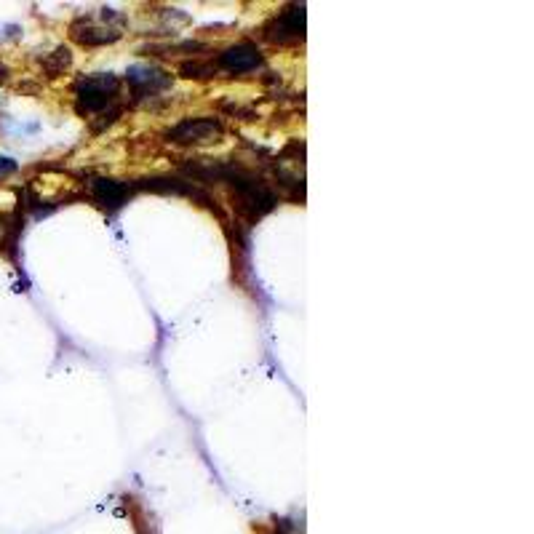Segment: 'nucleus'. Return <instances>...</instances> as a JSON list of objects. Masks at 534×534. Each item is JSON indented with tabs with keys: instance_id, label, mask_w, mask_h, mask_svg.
Instances as JSON below:
<instances>
[{
	"instance_id": "f257e3e1",
	"label": "nucleus",
	"mask_w": 534,
	"mask_h": 534,
	"mask_svg": "<svg viewBox=\"0 0 534 534\" xmlns=\"http://www.w3.org/2000/svg\"><path fill=\"white\" fill-rule=\"evenodd\" d=\"M187 174H193L198 179H219L227 182L233 195L238 198V211L249 222H257L276 209V193L257 177L238 163H185Z\"/></svg>"
},
{
	"instance_id": "f03ea898",
	"label": "nucleus",
	"mask_w": 534,
	"mask_h": 534,
	"mask_svg": "<svg viewBox=\"0 0 534 534\" xmlns=\"http://www.w3.org/2000/svg\"><path fill=\"white\" fill-rule=\"evenodd\" d=\"M75 110L78 115H102L105 121L99 131L115 123V118L123 113L121 107V81L110 73L86 75L75 83Z\"/></svg>"
},
{
	"instance_id": "7ed1b4c3",
	"label": "nucleus",
	"mask_w": 534,
	"mask_h": 534,
	"mask_svg": "<svg viewBox=\"0 0 534 534\" xmlns=\"http://www.w3.org/2000/svg\"><path fill=\"white\" fill-rule=\"evenodd\" d=\"M267 43H278V46H289V43H300L305 38V6H286L278 11L276 17L270 19L262 27Z\"/></svg>"
},
{
	"instance_id": "20e7f679",
	"label": "nucleus",
	"mask_w": 534,
	"mask_h": 534,
	"mask_svg": "<svg viewBox=\"0 0 534 534\" xmlns=\"http://www.w3.org/2000/svg\"><path fill=\"white\" fill-rule=\"evenodd\" d=\"M225 134V126L219 118H185L166 134L177 145H203V142H217Z\"/></svg>"
},
{
	"instance_id": "39448f33",
	"label": "nucleus",
	"mask_w": 534,
	"mask_h": 534,
	"mask_svg": "<svg viewBox=\"0 0 534 534\" xmlns=\"http://www.w3.org/2000/svg\"><path fill=\"white\" fill-rule=\"evenodd\" d=\"M262 65H265V57H262V51H259L251 41L235 43V46L225 49L217 57L219 70H225V73L230 75L254 73V70H259Z\"/></svg>"
},
{
	"instance_id": "423d86ee",
	"label": "nucleus",
	"mask_w": 534,
	"mask_h": 534,
	"mask_svg": "<svg viewBox=\"0 0 534 534\" xmlns=\"http://www.w3.org/2000/svg\"><path fill=\"white\" fill-rule=\"evenodd\" d=\"M126 81H129V86L134 89V97L145 99V97H155L158 91L169 89L171 75L163 73V70H158V67L134 65V67H129Z\"/></svg>"
},
{
	"instance_id": "0eeeda50",
	"label": "nucleus",
	"mask_w": 534,
	"mask_h": 534,
	"mask_svg": "<svg viewBox=\"0 0 534 534\" xmlns=\"http://www.w3.org/2000/svg\"><path fill=\"white\" fill-rule=\"evenodd\" d=\"M91 190H94V198H97L105 209L115 211L121 209L123 203H129L134 187L126 185V182H118V179H105L97 177L91 182Z\"/></svg>"
},
{
	"instance_id": "6e6552de",
	"label": "nucleus",
	"mask_w": 534,
	"mask_h": 534,
	"mask_svg": "<svg viewBox=\"0 0 534 534\" xmlns=\"http://www.w3.org/2000/svg\"><path fill=\"white\" fill-rule=\"evenodd\" d=\"M73 38L83 46H107L121 38L115 27H97L91 25V19H78L73 25Z\"/></svg>"
},
{
	"instance_id": "1a4fd4ad",
	"label": "nucleus",
	"mask_w": 534,
	"mask_h": 534,
	"mask_svg": "<svg viewBox=\"0 0 534 534\" xmlns=\"http://www.w3.org/2000/svg\"><path fill=\"white\" fill-rule=\"evenodd\" d=\"M182 75L185 78H211L214 70H211V65H203V62H185L182 65Z\"/></svg>"
},
{
	"instance_id": "9d476101",
	"label": "nucleus",
	"mask_w": 534,
	"mask_h": 534,
	"mask_svg": "<svg viewBox=\"0 0 534 534\" xmlns=\"http://www.w3.org/2000/svg\"><path fill=\"white\" fill-rule=\"evenodd\" d=\"M17 171V163L11 161V158H0V177H9Z\"/></svg>"
},
{
	"instance_id": "9b49d317",
	"label": "nucleus",
	"mask_w": 534,
	"mask_h": 534,
	"mask_svg": "<svg viewBox=\"0 0 534 534\" xmlns=\"http://www.w3.org/2000/svg\"><path fill=\"white\" fill-rule=\"evenodd\" d=\"M3 78H6V67L0 65V81H3Z\"/></svg>"
}]
</instances>
